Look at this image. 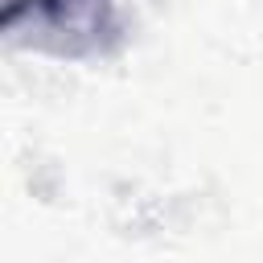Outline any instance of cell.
<instances>
[{
	"mask_svg": "<svg viewBox=\"0 0 263 263\" xmlns=\"http://www.w3.org/2000/svg\"><path fill=\"white\" fill-rule=\"evenodd\" d=\"M4 33L21 45L82 58L107 45V37L115 33V16L107 0H8Z\"/></svg>",
	"mask_w": 263,
	"mask_h": 263,
	"instance_id": "1",
	"label": "cell"
}]
</instances>
